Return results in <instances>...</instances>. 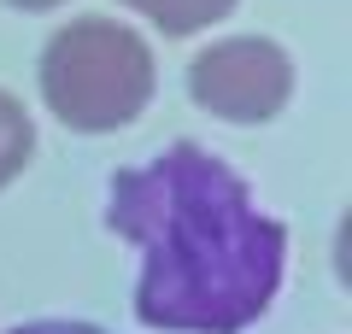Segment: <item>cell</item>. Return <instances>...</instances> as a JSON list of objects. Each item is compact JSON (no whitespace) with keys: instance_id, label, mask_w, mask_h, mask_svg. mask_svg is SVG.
<instances>
[{"instance_id":"obj_4","label":"cell","mask_w":352,"mask_h":334,"mask_svg":"<svg viewBox=\"0 0 352 334\" xmlns=\"http://www.w3.org/2000/svg\"><path fill=\"white\" fill-rule=\"evenodd\" d=\"M124 6L153 18L164 36H194V30H212L217 18L235 12V0H124Z\"/></svg>"},{"instance_id":"obj_2","label":"cell","mask_w":352,"mask_h":334,"mask_svg":"<svg viewBox=\"0 0 352 334\" xmlns=\"http://www.w3.org/2000/svg\"><path fill=\"white\" fill-rule=\"evenodd\" d=\"M153 47L118 18H71L41 47V100L65 129L106 135L135 124L153 100Z\"/></svg>"},{"instance_id":"obj_5","label":"cell","mask_w":352,"mask_h":334,"mask_svg":"<svg viewBox=\"0 0 352 334\" xmlns=\"http://www.w3.org/2000/svg\"><path fill=\"white\" fill-rule=\"evenodd\" d=\"M30 153H36V124H30L24 100L0 88V188H12L24 176Z\"/></svg>"},{"instance_id":"obj_1","label":"cell","mask_w":352,"mask_h":334,"mask_svg":"<svg viewBox=\"0 0 352 334\" xmlns=\"http://www.w3.org/2000/svg\"><path fill=\"white\" fill-rule=\"evenodd\" d=\"M106 223L141 252L135 317L159 334H241L270 311L288 229L200 141H170L106 188Z\"/></svg>"},{"instance_id":"obj_7","label":"cell","mask_w":352,"mask_h":334,"mask_svg":"<svg viewBox=\"0 0 352 334\" xmlns=\"http://www.w3.org/2000/svg\"><path fill=\"white\" fill-rule=\"evenodd\" d=\"M6 6H18V12H53V6H65V0H6Z\"/></svg>"},{"instance_id":"obj_6","label":"cell","mask_w":352,"mask_h":334,"mask_svg":"<svg viewBox=\"0 0 352 334\" xmlns=\"http://www.w3.org/2000/svg\"><path fill=\"white\" fill-rule=\"evenodd\" d=\"M6 334H106L94 322H65V317H47V322H24V329H6Z\"/></svg>"},{"instance_id":"obj_3","label":"cell","mask_w":352,"mask_h":334,"mask_svg":"<svg viewBox=\"0 0 352 334\" xmlns=\"http://www.w3.org/2000/svg\"><path fill=\"white\" fill-rule=\"evenodd\" d=\"M188 94L223 124H270L294 94V59L270 36H223L188 59Z\"/></svg>"}]
</instances>
